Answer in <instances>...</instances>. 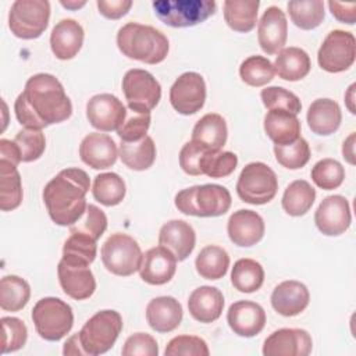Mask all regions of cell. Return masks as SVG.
Listing matches in <instances>:
<instances>
[{
	"label": "cell",
	"instance_id": "obj_1",
	"mask_svg": "<svg viewBox=\"0 0 356 356\" xmlns=\"http://www.w3.org/2000/svg\"><path fill=\"white\" fill-rule=\"evenodd\" d=\"M18 122L28 128L43 129L63 122L72 114V103L61 82L51 74H35L14 103Z\"/></svg>",
	"mask_w": 356,
	"mask_h": 356
},
{
	"label": "cell",
	"instance_id": "obj_2",
	"mask_svg": "<svg viewBox=\"0 0 356 356\" xmlns=\"http://www.w3.org/2000/svg\"><path fill=\"white\" fill-rule=\"evenodd\" d=\"M90 188L89 175L76 167L61 170L43 189V202L51 221L71 227L86 210V193Z\"/></svg>",
	"mask_w": 356,
	"mask_h": 356
},
{
	"label": "cell",
	"instance_id": "obj_3",
	"mask_svg": "<svg viewBox=\"0 0 356 356\" xmlns=\"http://www.w3.org/2000/svg\"><path fill=\"white\" fill-rule=\"evenodd\" d=\"M117 46L125 57L146 64L164 61L170 50L168 39L161 31L138 22H128L118 29Z\"/></svg>",
	"mask_w": 356,
	"mask_h": 356
},
{
	"label": "cell",
	"instance_id": "obj_4",
	"mask_svg": "<svg viewBox=\"0 0 356 356\" xmlns=\"http://www.w3.org/2000/svg\"><path fill=\"white\" fill-rule=\"evenodd\" d=\"M229 191L218 184L195 185L175 195V207L193 217H220L231 207Z\"/></svg>",
	"mask_w": 356,
	"mask_h": 356
},
{
	"label": "cell",
	"instance_id": "obj_5",
	"mask_svg": "<svg viewBox=\"0 0 356 356\" xmlns=\"http://www.w3.org/2000/svg\"><path fill=\"white\" fill-rule=\"evenodd\" d=\"M122 330V317L115 310H100L93 314L78 332L86 356L106 353L115 343Z\"/></svg>",
	"mask_w": 356,
	"mask_h": 356
},
{
	"label": "cell",
	"instance_id": "obj_6",
	"mask_svg": "<svg viewBox=\"0 0 356 356\" xmlns=\"http://www.w3.org/2000/svg\"><path fill=\"white\" fill-rule=\"evenodd\" d=\"M31 317L39 337L50 342L64 338L74 325L71 306L54 296L39 299L32 309Z\"/></svg>",
	"mask_w": 356,
	"mask_h": 356
},
{
	"label": "cell",
	"instance_id": "obj_7",
	"mask_svg": "<svg viewBox=\"0 0 356 356\" xmlns=\"http://www.w3.org/2000/svg\"><path fill=\"white\" fill-rule=\"evenodd\" d=\"M152 6L156 17L172 28L199 25L217 10L213 0H157Z\"/></svg>",
	"mask_w": 356,
	"mask_h": 356
},
{
	"label": "cell",
	"instance_id": "obj_8",
	"mask_svg": "<svg viewBox=\"0 0 356 356\" xmlns=\"http://www.w3.org/2000/svg\"><path fill=\"white\" fill-rule=\"evenodd\" d=\"M278 191L275 172L261 161L246 164L236 182L239 199L249 204H266L271 202Z\"/></svg>",
	"mask_w": 356,
	"mask_h": 356
},
{
	"label": "cell",
	"instance_id": "obj_9",
	"mask_svg": "<svg viewBox=\"0 0 356 356\" xmlns=\"http://www.w3.org/2000/svg\"><path fill=\"white\" fill-rule=\"evenodd\" d=\"M100 253L106 270L120 277H129L139 271L143 257L138 242L121 232L111 234L102 245Z\"/></svg>",
	"mask_w": 356,
	"mask_h": 356
},
{
	"label": "cell",
	"instance_id": "obj_10",
	"mask_svg": "<svg viewBox=\"0 0 356 356\" xmlns=\"http://www.w3.org/2000/svg\"><path fill=\"white\" fill-rule=\"evenodd\" d=\"M49 18L47 0H15L8 13V28L19 39H36L46 31Z\"/></svg>",
	"mask_w": 356,
	"mask_h": 356
},
{
	"label": "cell",
	"instance_id": "obj_11",
	"mask_svg": "<svg viewBox=\"0 0 356 356\" xmlns=\"http://www.w3.org/2000/svg\"><path fill=\"white\" fill-rule=\"evenodd\" d=\"M122 92L128 108L136 113H150L161 99L159 81L146 70L132 68L122 78Z\"/></svg>",
	"mask_w": 356,
	"mask_h": 356
},
{
	"label": "cell",
	"instance_id": "obj_12",
	"mask_svg": "<svg viewBox=\"0 0 356 356\" xmlns=\"http://www.w3.org/2000/svg\"><path fill=\"white\" fill-rule=\"evenodd\" d=\"M356 57V40L353 33L342 29L331 31L323 40L317 61L321 70L338 74L349 70Z\"/></svg>",
	"mask_w": 356,
	"mask_h": 356
},
{
	"label": "cell",
	"instance_id": "obj_13",
	"mask_svg": "<svg viewBox=\"0 0 356 356\" xmlns=\"http://www.w3.org/2000/svg\"><path fill=\"white\" fill-rule=\"evenodd\" d=\"M204 102L206 82L197 72H184L170 88V103L182 115L197 113L204 106Z\"/></svg>",
	"mask_w": 356,
	"mask_h": 356
},
{
	"label": "cell",
	"instance_id": "obj_14",
	"mask_svg": "<svg viewBox=\"0 0 356 356\" xmlns=\"http://www.w3.org/2000/svg\"><path fill=\"white\" fill-rule=\"evenodd\" d=\"M125 117V106L111 93L95 95L86 103V118L89 124L102 132L117 131Z\"/></svg>",
	"mask_w": 356,
	"mask_h": 356
},
{
	"label": "cell",
	"instance_id": "obj_15",
	"mask_svg": "<svg viewBox=\"0 0 356 356\" xmlns=\"http://www.w3.org/2000/svg\"><path fill=\"white\" fill-rule=\"evenodd\" d=\"M314 222L323 235L338 236L343 234L352 222L348 199L342 195L324 197L314 213Z\"/></svg>",
	"mask_w": 356,
	"mask_h": 356
},
{
	"label": "cell",
	"instance_id": "obj_16",
	"mask_svg": "<svg viewBox=\"0 0 356 356\" xmlns=\"http://www.w3.org/2000/svg\"><path fill=\"white\" fill-rule=\"evenodd\" d=\"M57 275L64 293L75 300H85L96 291V280L89 264L61 259L57 266Z\"/></svg>",
	"mask_w": 356,
	"mask_h": 356
},
{
	"label": "cell",
	"instance_id": "obj_17",
	"mask_svg": "<svg viewBox=\"0 0 356 356\" xmlns=\"http://www.w3.org/2000/svg\"><path fill=\"white\" fill-rule=\"evenodd\" d=\"M310 334L302 328H280L271 332L263 345L264 356H307L312 352Z\"/></svg>",
	"mask_w": 356,
	"mask_h": 356
},
{
	"label": "cell",
	"instance_id": "obj_18",
	"mask_svg": "<svg viewBox=\"0 0 356 356\" xmlns=\"http://www.w3.org/2000/svg\"><path fill=\"white\" fill-rule=\"evenodd\" d=\"M288 38V22L280 7L270 6L257 25V40L266 54H277L284 49Z\"/></svg>",
	"mask_w": 356,
	"mask_h": 356
},
{
	"label": "cell",
	"instance_id": "obj_19",
	"mask_svg": "<svg viewBox=\"0 0 356 356\" xmlns=\"http://www.w3.org/2000/svg\"><path fill=\"white\" fill-rule=\"evenodd\" d=\"M227 323L234 334L252 338L261 332L266 325L264 309L252 300H238L227 312Z\"/></svg>",
	"mask_w": 356,
	"mask_h": 356
},
{
	"label": "cell",
	"instance_id": "obj_20",
	"mask_svg": "<svg viewBox=\"0 0 356 356\" xmlns=\"http://www.w3.org/2000/svg\"><path fill=\"white\" fill-rule=\"evenodd\" d=\"M264 220L253 210L241 209L234 211L227 222V232L231 242L241 248L256 245L264 236Z\"/></svg>",
	"mask_w": 356,
	"mask_h": 356
},
{
	"label": "cell",
	"instance_id": "obj_21",
	"mask_svg": "<svg viewBox=\"0 0 356 356\" xmlns=\"http://www.w3.org/2000/svg\"><path fill=\"white\" fill-rule=\"evenodd\" d=\"M79 157L93 170H106L115 164L118 147L110 135L90 132L79 145Z\"/></svg>",
	"mask_w": 356,
	"mask_h": 356
},
{
	"label": "cell",
	"instance_id": "obj_22",
	"mask_svg": "<svg viewBox=\"0 0 356 356\" xmlns=\"http://www.w3.org/2000/svg\"><path fill=\"white\" fill-rule=\"evenodd\" d=\"M177 270V259L163 246L145 252L139 267L140 278L149 285H164L171 281Z\"/></svg>",
	"mask_w": 356,
	"mask_h": 356
},
{
	"label": "cell",
	"instance_id": "obj_23",
	"mask_svg": "<svg viewBox=\"0 0 356 356\" xmlns=\"http://www.w3.org/2000/svg\"><path fill=\"white\" fill-rule=\"evenodd\" d=\"M159 245L171 252L177 261H184L195 249V229L184 220H170L160 228Z\"/></svg>",
	"mask_w": 356,
	"mask_h": 356
},
{
	"label": "cell",
	"instance_id": "obj_24",
	"mask_svg": "<svg viewBox=\"0 0 356 356\" xmlns=\"http://www.w3.org/2000/svg\"><path fill=\"white\" fill-rule=\"evenodd\" d=\"M271 306L273 309L284 316V317H293L300 314L310 302V293L305 284L288 280L278 284L271 293Z\"/></svg>",
	"mask_w": 356,
	"mask_h": 356
},
{
	"label": "cell",
	"instance_id": "obj_25",
	"mask_svg": "<svg viewBox=\"0 0 356 356\" xmlns=\"http://www.w3.org/2000/svg\"><path fill=\"white\" fill-rule=\"evenodd\" d=\"M83 28L78 21L72 18L58 21L50 33V47L53 54L58 60L74 58L83 44Z\"/></svg>",
	"mask_w": 356,
	"mask_h": 356
},
{
	"label": "cell",
	"instance_id": "obj_26",
	"mask_svg": "<svg viewBox=\"0 0 356 356\" xmlns=\"http://www.w3.org/2000/svg\"><path fill=\"white\" fill-rule=\"evenodd\" d=\"M182 306L172 296H157L146 306V320L156 332H171L182 321Z\"/></svg>",
	"mask_w": 356,
	"mask_h": 356
},
{
	"label": "cell",
	"instance_id": "obj_27",
	"mask_svg": "<svg viewBox=\"0 0 356 356\" xmlns=\"http://www.w3.org/2000/svg\"><path fill=\"white\" fill-rule=\"evenodd\" d=\"M224 309L222 292L216 286L203 285L192 291L188 299V310L199 323H213L220 318Z\"/></svg>",
	"mask_w": 356,
	"mask_h": 356
},
{
	"label": "cell",
	"instance_id": "obj_28",
	"mask_svg": "<svg viewBox=\"0 0 356 356\" xmlns=\"http://www.w3.org/2000/svg\"><path fill=\"white\" fill-rule=\"evenodd\" d=\"M306 120L313 134L327 136L338 131L342 121V111L335 100L321 97L309 106Z\"/></svg>",
	"mask_w": 356,
	"mask_h": 356
},
{
	"label": "cell",
	"instance_id": "obj_29",
	"mask_svg": "<svg viewBox=\"0 0 356 356\" xmlns=\"http://www.w3.org/2000/svg\"><path fill=\"white\" fill-rule=\"evenodd\" d=\"M263 127L274 145H286L300 138L299 118L285 110H268Z\"/></svg>",
	"mask_w": 356,
	"mask_h": 356
},
{
	"label": "cell",
	"instance_id": "obj_30",
	"mask_svg": "<svg viewBox=\"0 0 356 356\" xmlns=\"http://www.w3.org/2000/svg\"><path fill=\"white\" fill-rule=\"evenodd\" d=\"M274 71L278 78L289 82H296L303 79L312 68V61L309 54L300 47H284L277 53L274 61Z\"/></svg>",
	"mask_w": 356,
	"mask_h": 356
},
{
	"label": "cell",
	"instance_id": "obj_31",
	"mask_svg": "<svg viewBox=\"0 0 356 356\" xmlns=\"http://www.w3.org/2000/svg\"><path fill=\"white\" fill-rule=\"evenodd\" d=\"M228 128L222 115L217 113L204 114L193 127L192 140L209 150H221L227 142Z\"/></svg>",
	"mask_w": 356,
	"mask_h": 356
},
{
	"label": "cell",
	"instance_id": "obj_32",
	"mask_svg": "<svg viewBox=\"0 0 356 356\" xmlns=\"http://www.w3.org/2000/svg\"><path fill=\"white\" fill-rule=\"evenodd\" d=\"M222 6L224 19L232 31L246 33L256 26L259 0H225Z\"/></svg>",
	"mask_w": 356,
	"mask_h": 356
},
{
	"label": "cell",
	"instance_id": "obj_33",
	"mask_svg": "<svg viewBox=\"0 0 356 356\" xmlns=\"http://www.w3.org/2000/svg\"><path fill=\"white\" fill-rule=\"evenodd\" d=\"M118 156L128 168L134 171H145L150 168L156 160V145L147 135L136 142L121 140Z\"/></svg>",
	"mask_w": 356,
	"mask_h": 356
},
{
	"label": "cell",
	"instance_id": "obj_34",
	"mask_svg": "<svg viewBox=\"0 0 356 356\" xmlns=\"http://www.w3.org/2000/svg\"><path fill=\"white\" fill-rule=\"evenodd\" d=\"M316 200V189L305 179L291 182L282 195V209L292 217L305 216Z\"/></svg>",
	"mask_w": 356,
	"mask_h": 356
},
{
	"label": "cell",
	"instance_id": "obj_35",
	"mask_svg": "<svg viewBox=\"0 0 356 356\" xmlns=\"http://www.w3.org/2000/svg\"><path fill=\"white\" fill-rule=\"evenodd\" d=\"M197 274L204 280H220L222 278L229 267V256L227 250L217 245L204 246L195 260Z\"/></svg>",
	"mask_w": 356,
	"mask_h": 356
},
{
	"label": "cell",
	"instance_id": "obj_36",
	"mask_svg": "<svg viewBox=\"0 0 356 356\" xmlns=\"http://www.w3.org/2000/svg\"><path fill=\"white\" fill-rule=\"evenodd\" d=\"M264 282L263 266L253 259H239L231 270V284L242 293H252L261 288Z\"/></svg>",
	"mask_w": 356,
	"mask_h": 356
},
{
	"label": "cell",
	"instance_id": "obj_37",
	"mask_svg": "<svg viewBox=\"0 0 356 356\" xmlns=\"http://www.w3.org/2000/svg\"><path fill=\"white\" fill-rule=\"evenodd\" d=\"M21 175L15 165L0 160V209L11 211L22 202Z\"/></svg>",
	"mask_w": 356,
	"mask_h": 356
},
{
	"label": "cell",
	"instance_id": "obj_38",
	"mask_svg": "<svg viewBox=\"0 0 356 356\" xmlns=\"http://www.w3.org/2000/svg\"><path fill=\"white\" fill-rule=\"evenodd\" d=\"M31 298L29 284L18 275H4L0 281V307L6 312H19Z\"/></svg>",
	"mask_w": 356,
	"mask_h": 356
},
{
	"label": "cell",
	"instance_id": "obj_39",
	"mask_svg": "<svg viewBox=\"0 0 356 356\" xmlns=\"http://www.w3.org/2000/svg\"><path fill=\"white\" fill-rule=\"evenodd\" d=\"M93 197L103 206L120 204L127 193L124 179L115 172H102L95 177L92 185Z\"/></svg>",
	"mask_w": 356,
	"mask_h": 356
},
{
	"label": "cell",
	"instance_id": "obj_40",
	"mask_svg": "<svg viewBox=\"0 0 356 356\" xmlns=\"http://www.w3.org/2000/svg\"><path fill=\"white\" fill-rule=\"evenodd\" d=\"M286 8L292 22L303 31L317 28L325 17L324 1L321 0H292Z\"/></svg>",
	"mask_w": 356,
	"mask_h": 356
},
{
	"label": "cell",
	"instance_id": "obj_41",
	"mask_svg": "<svg viewBox=\"0 0 356 356\" xmlns=\"http://www.w3.org/2000/svg\"><path fill=\"white\" fill-rule=\"evenodd\" d=\"M241 79L253 88H260L273 81L275 71L273 63L263 56H250L241 63Z\"/></svg>",
	"mask_w": 356,
	"mask_h": 356
},
{
	"label": "cell",
	"instance_id": "obj_42",
	"mask_svg": "<svg viewBox=\"0 0 356 356\" xmlns=\"http://www.w3.org/2000/svg\"><path fill=\"white\" fill-rule=\"evenodd\" d=\"M97 241L82 235V234H71L63 246V257L65 261L71 263H82L92 264L96 259L97 253Z\"/></svg>",
	"mask_w": 356,
	"mask_h": 356
},
{
	"label": "cell",
	"instance_id": "obj_43",
	"mask_svg": "<svg viewBox=\"0 0 356 356\" xmlns=\"http://www.w3.org/2000/svg\"><path fill=\"white\" fill-rule=\"evenodd\" d=\"M274 156L278 164L288 170H299L310 160V147L302 136L286 145H274Z\"/></svg>",
	"mask_w": 356,
	"mask_h": 356
},
{
	"label": "cell",
	"instance_id": "obj_44",
	"mask_svg": "<svg viewBox=\"0 0 356 356\" xmlns=\"http://www.w3.org/2000/svg\"><path fill=\"white\" fill-rule=\"evenodd\" d=\"M345 179V168L335 159L318 160L312 168V181L324 191L337 189Z\"/></svg>",
	"mask_w": 356,
	"mask_h": 356
},
{
	"label": "cell",
	"instance_id": "obj_45",
	"mask_svg": "<svg viewBox=\"0 0 356 356\" xmlns=\"http://www.w3.org/2000/svg\"><path fill=\"white\" fill-rule=\"evenodd\" d=\"M238 165V157L232 152L209 150L200 164L202 175L210 178H224L231 175Z\"/></svg>",
	"mask_w": 356,
	"mask_h": 356
},
{
	"label": "cell",
	"instance_id": "obj_46",
	"mask_svg": "<svg viewBox=\"0 0 356 356\" xmlns=\"http://www.w3.org/2000/svg\"><path fill=\"white\" fill-rule=\"evenodd\" d=\"M107 228V217L96 204H88L81 218L70 227V234H82L95 241L100 239Z\"/></svg>",
	"mask_w": 356,
	"mask_h": 356
},
{
	"label": "cell",
	"instance_id": "obj_47",
	"mask_svg": "<svg viewBox=\"0 0 356 356\" xmlns=\"http://www.w3.org/2000/svg\"><path fill=\"white\" fill-rule=\"evenodd\" d=\"M15 145L19 149L22 163H31L38 160L46 149V138L42 129L28 128L18 131L14 138Z\"/></svg>",
	"mask_w": 356,
	"mask_h": 356
},
{
	"label": "cell",
	"instance_id": "obj_48",
	"mask_svg": "<svg viewBox=\"0 0 356 356\" xmlns=\"http://www.w3.org/2000/svg\"><path fill=\"white\" fill-rule=\"evenodd\" d=\"M261 102L267 110H285L298 115L302 110L299 97L281 86H267L260 93Z\"/></svg>",
	"mask_w": 356,
	"mask_h": 356
},
{
	"label": "cell",
	"instance_id": "obj_49",
	"mask_svg": "<svg viewBox=\"0 0 356 356\" xmlns=\"http://www.w3.org/2000/svg\"><path fill=\"white\" fill-rule=\"evenodd\" d=\"M165 356H209L210 350L206 341L196 335L174 337L165 346Z\"/></svg>",
	"mask_w": 356,
	"mask_h": 356
},
{
	"label": "cell",
	"instance_id": "obj_50",
	"mask_svg": "<svg viewBox=\"0 0 356 356\" xmlns=\"http://www.w3.org/2000/svg\"><path fill=\"white\" fill-rule=\"evenodd\" d=\"M3 341L1 353H11L21 349L28 338V330L22 320L17 317H1Z\"/></svg>",
	"mask_w": 356,
	"mask_h": 356
},
{
	"label": "cell",
	"instance_id": "obj_51",
	"mask_svg": "<svg viewBox=\"0 0 356 356\" xmlns=\"http://www.w3.org/2000/svg\"><path fill=\"white\" fill-rule=\"evenodd\" d=\"M150 113L127 111L124 122L117 129V135L122 142H136L146 136L150 127Z\"/></svg>",
	"mask_w": 356,
	"mask_h": 356
},
{
	"label": "cell",
	"instance_id": "obj_52",
	"mask_svg": "<svg viewBox=\"0 0 356 356\" xmlns=\"http://www.w3.org/2000/svg\"><path fill=\"white\" fill-rule=\"evenodd\" d=\"M122 356H157V341L146 332H136L127 338L122 349Z\"/></svg>",
	"mask_w": 356,
	"mask_h": 356
},
{
	"label": "cell",
	"instance_id": "obj_53",
	"mask_svg": "<svg viewBox=\"0 0 356 356\" xmlns=\"http://www.w3.org/2000/svg\"><path fill=\"white\" fill-rule=\"evenodd\" d=\"M207 152L209 149L197 142H186L179 152V167L188 175H202L200 164Z\"/></svg>",
	"mask_w": 356,
	"mask_h": 356
},
{
	"label": "cell",
	"instance_id": "obj_54",
	"mask_svg": "<svg viewBox=\"0 0 356 356\" xmlns=\"http://www.w3.org/2000/svg\"><path fill=\"white\" fill-rule=\"evenodd\" d=\"M99 13L108 19H118L124 17L132 7L131 0H97Z\"/></svg>",
	"mask_w": 356,
	"mask_h": 356
},
{
	"label": "cell",
	"instance_id": "obj_55",
	"mask_svg": "<svg viewBox=\"0 0 356 356\" xmlns=\"http://www.w3.org/2000/svg\"><path fill=\"white\" fill-rule=\"evenodd\" d=\"M328 7L331 14L341 22L353 25L356 21V3H339V1H328Z\"/></svg>",
	"mask_w": 356,
	"mask_h": 356
},
{
	"label": "cell",
	"instance_id": "obj_56",
	"mask_svg": "<svg viewBox=\"0 0 356 356\" xmlns=\"http://www.w3.org/2000/svg\"><path fill=\"white\" fill-rule=\"evenodd\" d=\"M0 160L11 163L15 167L22 161L19 149L14 140H8L4 138L0 139Z\"/></svg>",
	"mask_w": 356,
	"mask_h": 356
},
{
	"label": "cell",
	"instance_id": "obj_57",
	"mask_svg": "<svg viewBox=\"0 0 356 356\" xmlns=\"http://www.w3.org/2000/svg\"><path fill=\"white\" fill-rule=\"evenodd\" d=\"M63 353L64 355H72V356H86L82 346H81V342H79V338H78V332L71 335L65 343H64V349H63Z\"/></svg>",
	"mask_w": 356,
	"mask_h": 356
},
{
	"label": "cell",
	"instance_id": "obj_58",
	"mask_svg": "<svg viewBox=\"0 0 356 356\" xmlns=\"http://www.w3.org/2000/svg\"><path fill=\"white\" fill-rule=\"evenodd\" d=\"M342 156L349 164H355V132H352L342 145Z\"/></svg>",
	"mask_w": 356,
	"mask_h": 356
},
{
	"label": "cell",
	"instance_id": "obj_59",
	"mask_svg": "<svg viewBox=\"0 0 356 356\" xmlns=\"http://www.w3.org/2000/svg\"><path fill=\"white\" fill-rule=\"evenodd\" d=\"M60 4L63 7H65V8H70V10H78V8L83 7L86 4V1L85 0H81V1H76V0H67V1H64V0H61Z\"/></svg>",
	"mask_w": 356,
	"mask_h": 356
},
{
	"label": "cell",
	"instance_id": "obj_60",
	"mask_svg": "<svg viewBox=\"0 0 356 356\" xmlns=\"http://www.w3.org/2000/svg\"><path fill=\"white\" fill-rule=\"evenodd\" d=\"M353 89H355V83L349 86L348 95L345 96V99H346V103H348V108L350 110V113H352V114H355V113H356V111H355V107H353V104H352V102H353Z\"/></svg>",
	"mask_w": 356,
	"mask_h": 356
}]
</instances>
